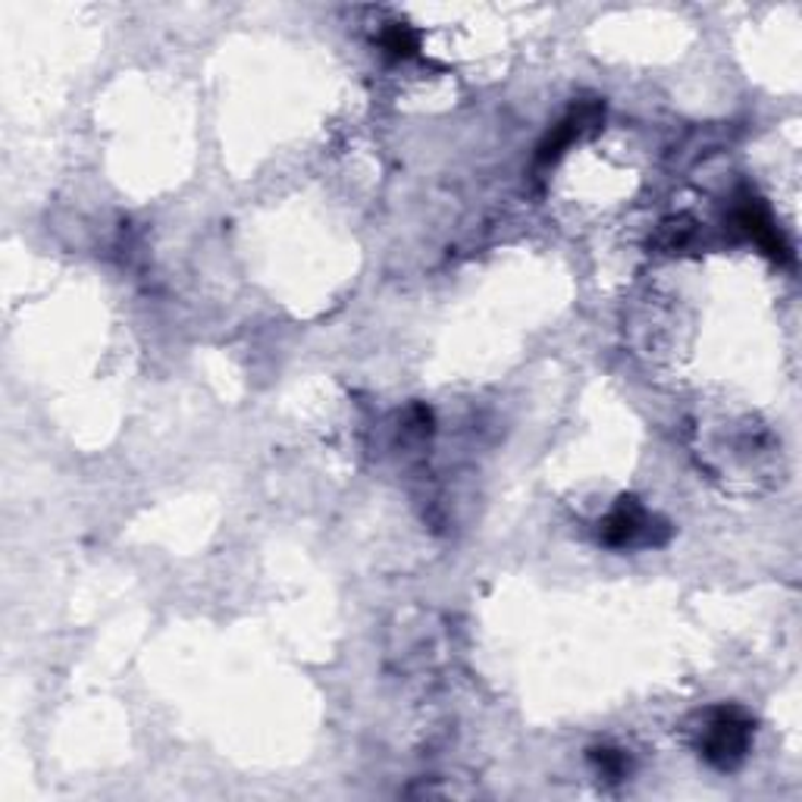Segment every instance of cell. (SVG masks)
<instances>
[{"label":"cell","mask_w":802,"mask_h":802,"mask_svg":"<svg viewBox=\"0 0 802 802\" xmlns=\"http://www.w3.org/2000/svg\"><path fill=\"white\" fill-rule=\"evenodd\" d=\"M750 737H752V721L740 712V708H718L712 715V721L705 727V758L721 765V768H730L737 765L746 750H750Z\"/></svg>","instance_id":"1"},{"label":"cell","mask_w":802,"mask_h":802,"mask_svg":"<svg viewBox=\"0 0 802 802\" xmlns=\"http://www.w3.org/2000/svg\"><path fill=\"white\" fill-rule=\"evenodd\" d=\"M646 530V511L633 499H624L602 524V539L608 546H627Z\"/></svg>","instance_id":"2"},{"label":"cell","mask_w":802,"mask_h":802,"mask_svg":"<svg viewBox=\"0 0 802 802\" xmlns=\"http://www.w3.org/2000/svg\"><path fill=\"white\" fill-rule=\"evenodd\" d=\"M737 223L743 226V229H746L752 239H755L762 248L768 251V254H775V257H787V245L780 242V232H777L775 223H771V217L765 214V207H762L758 200L750 198L740 204V210H737Z\"/></svg>","instance_id":"3"},{"label":"cell","mask_w":802,"mask_h":802,"mask_svg":"<svg viewBox=\"0 0 802 802\" xmlns=\"http://www.w3.org/2000/svg\"><path fill=\"white\" fill-rule=\"evenodd\" d=\"M382 48L389 50L392 57H408V53L417 50V35L411 28H404V25H392L382 35Z\"/></svg>","instance_id":"4"},{"label":"cell","mask_w":802,"mask_h":802,"mask_svg":"<svg viewBox=\"0 0 802 802\" xmlns=\"http://www.w3.org/2000/svg\"><path fill=\"white\" fill-rule=\"evenodd\" d=\"M593 762H596L608 777H621L627 768V758L618 750H596L593 752Z\"/></svg>","instance_id":"5"}]
</instances>
